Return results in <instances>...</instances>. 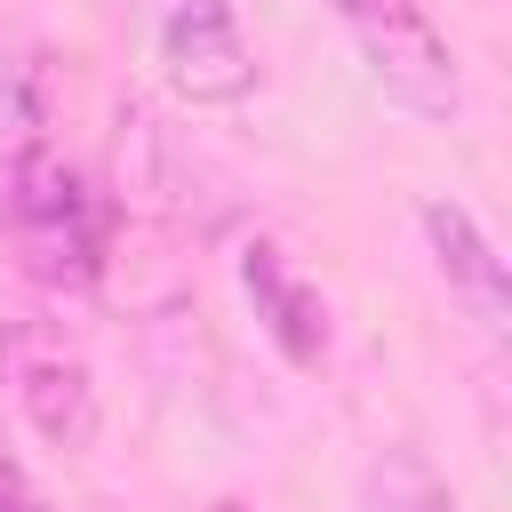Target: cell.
<instances>
[{
  "instance_id": "1",
  "label": "cell",
  "mask_w": 512,
  "mask_h": 512,
  "mask_svg": "<svg viewBox=\"0 0 512 512\" xmlns=\"http://www.w3.org/2000/svg\"><path fill=\"white\" fill-rule=\"evenodd\" d=\"M0 208H8V248L40 288H96L104 280V240H112L104 192L48 136L8 152V200Z\"/></svg>"
},
{
  "instance_id": "2",
  "label": "cell",
  "mask_w": 512,
  "mask_h": 512,
  "mask_svg": "<svg viewBox=\"0 0 512 512\" xmlns=\"http://www.w3.org/2000/svg\"><path fill=\"white\" fill-rule=\"evenodd\" d=\"M328 8H336L344 40L360 48L368 80H376L400 112H416V120H456V112H464L456 48H448V32L432 24L424 0H328Z\"/></svg>"
},
{
  "instance_id": "3",
  "label": "cell",
  "mask_w": 512,
  "mask_h": 512,
  "mask_svg": "<svg viewBox=\"0 0 512 512\" xmlns=\"http://www.w3.org/2000/svg\"><path fill=\"white\" fill-rule=\"evenodd\" d=\"M0 376H8L16 408H24V424H32L48 448L80 456V448L96 440V416H104V408H96L88 352H80L48 312H24V304L0 312Z\"/></svg>"
},
{
  "instance_id": "4",
  "label": "cell",
  "mask_w": 512,
  "mask_h": 512,
  "mask_svg": "<svg viewBox=\"0 0 512 512\" xmlns=\"http://www.w3.org/2000/svg\"><path fill=\"white\" fill-rule=\"evenodd\" d=\"M160 80L184 104H240L256 96V48L232 0H176L160 16Z\"/></svg>"
},
{
  "instance_id": "5",
  "label": "cell",
  "mask_w": 512,
  "mask_h": 512,
  "mask_svg": "<svg viewBox=\"0 0 512 512\" xmlns=\"http://www.w3.org/2000/svg\"><path fill=\"white\" fill-rule=\"evenodd\" d=\"M416 224H424L432 272L448 280V296L464 304V320H472L488 344H504V336H512V296H504V256H496V240L480 232V216H472L464 200H424Z\"/></svg>"
},
{
  "instance_id": "6",
  "label": "cell",
  "mask_w": 512,
  "mask_h": 512,
  "mask_svg": "<svg viewBox=\"0 0 512 512\" xmlns=\"http://www.w3.org/2000/svg\"><path fill=\"white\" fill-rule=\"evenodd\" d=\"M240 288H248L264 336H272L296 368H320V360H328V304H320V288H312L272 240H248V248H240Z\"/></svg>"
},
{
  "instance_id": "7",
  "label": "cell",
  "mask_w": 512,
  "mask_h": 512,
  "mask_svg": "<svg viewBox=\"0 0 512 512\" xmlns=\"http://www.w3.org/2000/svg\"><path fill=\"white\" fill-rule=\"evenodd\" d=\"M40 128H48V72H40V56L0 40V144L8 152L40 144Z\"/></svg>"
},
{
  "instance_id": "8",
  "label": "cell",
  "mask_w": 512,
  "mask_h": 512,
  "mask_svg": "<svg viewBox=\"0 0 512 512\" xmlns=\"http://www.w3.org/2000/svg\"><path fill=\"white\" fill-rule=\"evenodd\" d=\"M376 512H456V504H448V488H440L416 456H392V464L376 472Z\"/></svg>"
},
{
  "instance_id": "9",
  "label": "cell",
  "mask_w": 512,
  "mask_h": 512,
  "mask_svg": "<svg viewBox=\"0 0 512 512\" xmlns=\"http://www.w3.org/2000/svg\"><path fill=\"white\" fill-rule=\"evenodd\" d=\"M32 504H40V496H32V488H24V472L0 456V512H32Z\"/></svg>"
},
{
  "instance_id": "10",
  "label": "cell",
  "mask_w": 512,
  "mask_h": 512,
  "mask_svg": "<svg viewBox=\"0 0 512 512\" xmlns=\"http://www.w3.org/2000/svg\"><path fill=\"white\" fill-rule=\"evenodd\" d=\"M32 512H48V504H32Z\"/></svg>"
}]
</instances>
